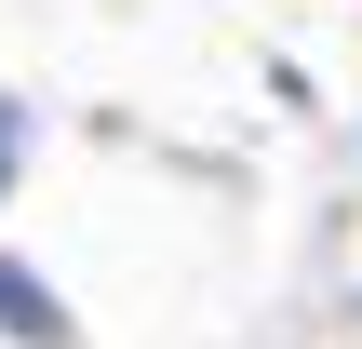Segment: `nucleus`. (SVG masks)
I'll return each instance as SVG.
<instances>
[{
  "instance_id": "1",
  "label": "nucleus",
  "mask_w": 362,
  "mask_h": 349,
  "mask_svg": "<svg viewBox=\"0 0 362 349\" xmlns=\"http://www.w3.org/2000/svg\"><path fill=\"white\" fill-rule=\"evenodd\" d=\"M0 336H13V349H67L54 282H40V269H13V256H0Z\"/></svg>"
},
{
  "instance_id": "2",
  "label": "nucleus",
  "mask_w": 362,
  "mask_h": 349,
  "mask_svg": "<svg viewBox=\"0 0 362 349\" xmlns=\"http://www.w3.org/2000/svg\"><path fill=\"white\" fill-rule=\"evenodd\" d=\"M13 161H27V108L0 94V188H13Z\"/></svg>"
}]
</instances>
